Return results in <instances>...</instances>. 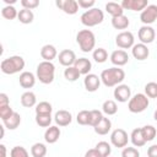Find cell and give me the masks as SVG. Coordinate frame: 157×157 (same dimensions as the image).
Returning a JSON list of instances; mask_svg holds the SVG:
<instances>
[{
	"label": "cell",
	"instance_id": "cell-46",
	"mask_svg": "<svg viewBox=\"0 0 157 157\" xmlns=\"http://www.w3.org/2000/svg\"><path fill=\"white\" fill-rule=\"evenodd\" d=\"M77 4H78V7L90 10V9H92L94 6L96 1L94 0H77Z\"/></svg>",
	"mask_w": 157,
	"mask_h": 157
},
{
	"label": "cell",
	"instance_id": "cell-49",
	"mask_svg": "<svg viewBox=\"0 0 157 157\" xmlns=\"http://www.w3.org/2000/svg\"><path fill=\"white\" fill-rule=\"evenodd\" d=\"M85 157H101V155L96 148H91L85 153Z\"/></svg>",
	"mask_w": 157,
	"mask_h": 157
},
{
	"label": "cell",
	"instance_id": "cell-39",
	"mask_svg": "<svg viewBox=\"0 0 157 157\" xmlns=\"http://www.w3.org/2000/svg\"><path fill=\"white\" fill-rule=\"evenodd\" d=\"M102 118H103V114H102L101 110H98V109H92V110H90V125H91V126L94 128V126L102 120Z\"/></svg>",
	"mask_w": 157,
	"mask_h": 157
},
{
	"label": "cell",
	"instance_id": "cell-17",
	"mask_svg": "<svg viewBox=\"0 0 157 157\" xmlns=\"http://www.w3.org/2000/svg\"><path fill=\"white\" fill-rule=\"evenodd\" d=\"M131 54L136 60H145L148 58L150 50L146 44L137 43V44H134V47L131 48Z\"/></svg>",
	"mask_w": 157,
	"mask_h": 157
},
{
	"label": "cell",
	"instance_id": "cell-13",
	"mask_svg": "<svg viewBox=\"0 0 157 157\" xmlns=\"http://www.w3.org/2000/svg\"><path fill=\"white\" fill-rule=\"evenodd\" d=\"M120 5L124 10L142 11L146 6H148V1L147 0H123Z\"/></svg>",
	"mask_w": 157,
	"mask_h": 157
},
{
	"label": "cell",
	"instance_id": "cell-40",
	"mask_svg": "<svg viewBox=\"0 0 157 157\" xmlns=\"http://www.w3.org/2000/svg\"><path fill=\"white\" fill-rule=\"evenodd\" d=\"M145 94L148 98H157V82H148L145 86Z\"/></svg>",
	"mask_w": 157,
	"mask_h": 157
},
{
	"label": "cell",
	"instance_id": "cell-6",
	"mask_svg": "<svg viewBox=\"0 0 157 157\" xmlns=\"http://www.w3.org/2000/svg\"><path fill=\"white\" fill-rule=\"evenodd\" d=\"M148 97L145 93H136L129 99L128 103V109L131 113H141L148 107Z\"/></svg>",
	"mask_w": 157,
	"mask_h": 157
},
{
	"label": "cell",
	"instance_id": "cell-19",
	"mask_svg": "<svg viewBox=\"0 0 157 157\" xmlns=\"http://www.w3.org/2000/svg\"><path fill=\"white\" fill-rule=\"evenodd\" d=\"M18 82L23 88H32L36 83V76L31 71H23L20 74Z\"/></svg>",
	"mask_w": 157,
	"mask_h": 157
},
{
	"label": "cell",
	"instance_id": "cell-43",
	"mask_svg": "<svg viewBox=\"0 0 157 157\" xmlns=\"http://www.w3.org/2000/svg\"><path fill=\"white\" fill-rule=\"evenodd\" d=\"M13 113H15V112H13V109L10 107V104H9V105H0V118H1L2 121L7 120Z\"/></svg>",
	"mask_w": 157,
	"mask_h": 157
},
{
	"label": "cell",
	"instance_id": "cell-18",
	"mask_svg": "<svg viewBox=\"0 0 157 157\" xmlns=\"http://www.w3.org/2000/svg\"><path fill=\"white\" fill-rule=\"evenodd\" d=\"M54 120H55L56 125H59V126H67L72 121V115H71V113L69 110L60 109V110H58L55 113Z\"/></svg>",
	"mask_w": 157,
	"mask_h": 157
},
{
	"label": "cell",
	"instance_id": "cell-9",
	"mask_svg": "<svg viewBox=\"0 0 157 157\" xmlns=\"http://www.w3.org/2000/svg\"><path fill=\"white\" fill-rule=\"evenodd\" d=\"M140 20L145 26H150L151 23H153L157 20V5L150 4L148 6H146L140 13Z\"/></svg>",
	"mask_w": 157,
	"mask_h": 157
},
{
	"label": "cell",
	"instance_id": "cell-29",
	"mask_svg": "<svg viewBox=\"0 0 157 157\" xmlns=\"http://www.w3.org/2000/svg\"><path fill=\"white\" fill-rule=\"evenodd\" d=\"M18 21L23 25H28V23H32L33 22V18H34V15L32 12V10H28V9H22L18 11V16H17Z\"/></svg>",
	"mask_w": 157,
	"mask_h": 157
},
{
	"label": "cell",
	"instance_id": "cell-27",
	"mask_svg": "<svg viewBox=\"0 0 157 157\" xmlns=\"http://www.w3.org/2000/svg\"><path fill=\"white\" fill-rule=\"evenodd\" d=\"M129 25H130V21H129V18L125 15L112 17V26L115 29H125V28L129 27Z\"/></svg>",
	"mask_w": 157,
	"mask_h": 157
},
{
	"label": "cell",
	"instance_id": "cell-31",
	"mask_svg": "<svg viewBox=\"0 0 157 157\" xmlns=\"http://www.w3.org/2000/svg\"><path fill=\"white\" fill-rule=\"evenodd\" d=\"M31 155L33 157H44L47 155V146L42 142H36L31 147Z\"/></svg>",
	"mask_w": 157,
	"mask_h": 157
},
{
	"label": "cell",
	"instance_id": "cell-2",
	"mask_svg": "<svg viewBox=\"0 0 157 157\" xmlns=\"http://www.w3.org/2000/svg\"><path fill=\"white\" fill-rule=\"evenodd\" d=\"M0 69L6 75H13L25 69V59L20 55H12L4 59L0 64Z\"/></svg>",
	"mask_w": 157,
	"mask_h": 157
},
{
	"label": "cell",
	"instance_id": "cell-35",
	"mask_svg": "<svg viewBox=\"0 0 157 157\" xmlns=\"http://www.w3.org/2000/svg\"><path fill=\"white\" fill-rule=\"evenodd\" d=\"M92 56H93V59H94L96 63L102 64V63H104L108 59V53H107V50L104 48H97V49L93 50Z\"/></svg>",
	"mask_w": 157,
	"mask_h": 157
},
{
	"label": "cell",
	"instance_id": "cell-4",
	"mask_svg": "<svg viewBox=\"0 0 157 157\" xmlns=\"http://www.w3.org/2000/svg\"><path fill=\"white\" fill-rule=\"evenodd\" d=\"M76 42L80 45V49L85 53L91 52L94 49L96 45V37L91 29H81L76 34Z\"/></svg>",
	"mask_w": 157,
	"mask_h": 157
},
{
	"label": "cell",
	"instance_id": "cell-44",
	"mask_svg": "<svg viewBox=\"0 0 157 157\" xmlns=\"http://www.w3.org/2000/svg\"><path fill=\"white\" fill-rule=\"evenodd\" d=\"M121 157H140V152L136 147H124L121 151Z\"/></svg>",
	"mask_w": 157,
	"mask_h": 157
},
{
	"label": "cell",
	"instance_id": "cell-20",
	"mask_svg": "<svg viewBox=\"0 0 157 157\" xmlns=\"http://www.w3.org/2000/svg\"><path fill=\"white\" fill-rule=\"evenodd\" d=\"M60 134H61V131H60L59 126H56V125L49 126V128H47V130L44 132V140L48 144H55L59 140Z\"/></svg>",
	"mask_w": 157,
	"mask_h": 157
},
{
	"label": "cell",
	"instance_id": "cell-33",
	"mask_svg": "<svg viewBox=\"0 0 157 157\" xmlns=\"http://www.w3.org/2000/svg\"><path fill=\"white\" fill-rule=\"evenodd\" d=\"M80 71L75 67V66H69V67H66L65 70H64V76H65V78L67 80V81H70V82H74V81H76L78 77H80Z\"/></svg>",
	"mask_w": 157,
	"mask_h": 157
},
{
	"label": "cell",
	"instance_id": "cell-51",
	"mask_svg": "<svg viewBox=\"0 0 157 157\" xmlns=\"http://www.w3.org/2000/svg\"><path fill=\"white\" fill-rule=\"evenodd\" d=\"M2 1H4V2H6V4H9V5H10V4L16 2V0H2Z\"/></svg>",
	"mask_w": 157,
	"mask_h": 157
},
{
	"label": "cell",
	"instance_id": "cell-21",
	"mask_svg": "<svg viewBox=\"0 0 157 157\" xmlns=\"http://www.w3.org/2000/svg\"><path fill=\"white\" fill-rule=\"evenodd\" d=\"M58 55V50L52 44H45L40 49V56L44 59V61H52Z\"/></svg>",
	"mask_w": 157,
	"mask_h": 157
},
{
	"label": "cell",
	"instance_id": "cell-38",
	"mask_svg": "<svg viewBox=\"0 0 157 157\" xmlns=\"http://www.w3.org/2000/svg\"><path fill=\"white\" fill-rule=\"evenodd\" d=\"M141 130H142V135H144L146 142L147 141H152L156 137L157 131H156V128L155 126H152V125H145V126L141 128Z\"/></svg>",
	"mask_w": 157,
	"mask_h": 157
},
{
	"label": "cell",
	"instance_id": "cell-41",
	"mask_svg": "<svg viewBox=\"0 0 157 157\" xmlns=\"http://www.w3.org/2000/svg\"><path fill=\"white\" fill-rule=\"evenodd\" d=\"M10 157H29V155L23 146H15L10 151Z\"/></svg>",
	"mask_w": 157,
	"mask_h": 157
},
{
	"label": "cell",
	"instance_id": "cell-52",
	"mask_svg": "<svg viewBox=\"0 0 157 157\" xmlns=\"http://www.w3.org/2000/svg\"><path fill=\"white\" fill-rule=\"evenodd\" d=\"M153 118H155V120L157 121V109L155 110V113H153Z\"/></svg>",
	"mask_w": 157,
	"mask_h": 157
},
{
	"label": "cell",
	"instance_id": "cell-36",
	"mask_svg": "<svg viewBox=\"0 0 157 157\" xmlns=\"http://www.w3.org/2000/svg\"><path fill=\"white\" fill-rule=\"evenodd\" d=\"M53 112V107L49 102H39L36 105V114H52Z\"/></svg>",
	"mask_w": 157,
	"mask_h": 157
},
{
	"label": "cell",
	"instance_id": "cell-24",
	"mask_svg": "<svg viewBox=\"0 0 157 157\" xmlns=\"http://www.w3.org/2000/svg\"><path fill=\"white\" fill-rule=\"evenodd\" d=\"M130 140H131V142H132V145H134L135 147H142V146L146 144V140H145V137H144V135H142L141 128H136V129H134V130L131 131V134H130Z\"/></svg>",
	"mask_w": 157,
	"mask_h": 157
},
{
	"label": "cell",
	"instance_id": "cell-25",
	"mask_svg": "<svg viewBox=\"0 0 157 157\" xmlns=\"http://www.w3.org/2000/svg\"><path fill=\"white\" fill-rule=\"evenodd\" d=\"M105 11L112 16V17H117L120 15H124V9L121 7L120 4L114 2V1H109L105 4Z\"/></svg>",
	"mask_w": 157,
	"mask_h": 157
},
{
	"label": "cell",
	"instance_id": "cell-42",
	"mask_svg": "<svg viewBox=\"0 0 157 157\" xmlns=\"http://www.w3.org/2000/svg\"><path fill=\"white\" fill-rule=\"evenodd\" d=\"M76 120L80 125H90V110H81L77 113Z\"/></svg>",
	"mask_w": 157,
	"mask_h": 157
},
{
	"label": "cell",
	"instance_id": "cell-5",
	"mask_svg": "<svg viewBox=\"0 0 157 157\" xmlns=\"http://www.w3.org/2000/svg\"><path fill=\"white\" fill-rule=\"evenodd\" d=\"M80 20H81V23L83 26H86V27H93V26L99 25L104 20V13H103V11L101 9L92 7V9L87 10V11H85L81 15Z\"/></svg>",
	"mask_w": 157,
	"mask_h": 157
},
{
	"label": "cell",
	"instance_id": "cell-28",
	"mask_svg": "<svg viewBox=\"0 0 157 157\" xmlns=\"http://www.w3.org/2000/svg\"><path fill=\"white\" fill-rule=\"evenodd\" d=\"M2 123H4V126L7 128L9 130H15V129H17L18 125L21 124V115H20L17 112H15L7 120H5V121H2Z\"/></svg>",
	"mask_w": 157,
	"mask_h": 157
},
{
	"label": "cell",
	"instance_id": "cell-30",
	"mask_svg": "<svg viewBox=\"0 0 157 157\" xmlns=\"http://www.w3.org/2000/svg\"><path fill=\"white\" fill-rule=\"evenodd\" d=\"M102 110L107 115H114L118 112V105H117V103L113 99H107V101L103 102Z\"/></svg>",
	"mask_w": 157,
	"mask_h": 157
},
{
	"label": "cell",
	"instance_id": "cell-3",
	"mask_svg": "<svg viewBox=\"0 0 157 157\" xmlns=\"http://www.w3.org/2000/svg\"><path fill=\"white\" fill-rule=\"evenodd\" d=\"M54 74H55V66L52 61H42L37 66V78L44 83L49 85L54 81Z\"/></svg>",
	"mask_w": 157,
	"mask_h": 157
},
{
	"label": "cell",
	"instance_id": "cell-1",
	"mask_svg": "<svg viewBox=\"0 0 157 157\" xmlns=\"http://www.w3.org/2000/svg\"><path fill=\"white\" fill-rule=\"evenodd\" d=\"M101 81L105 87H114L120 85L125 78V71L118 66L105 69L101 72Z\"/></svg>",
	"mask_w": 157,
	"mask_h": 157
},
{
	"label": "cell",
	"instance_id": "cell-12",
	"mask_svg": "<svg viewBox=\"0 0 157 157\" xmlns=\"http://www.w3.org/2000/svg\"><path fill=\"white\" fill-rule=\"evenodd\" d=\"M58 59H59V63L63 66H66V67L74 66L75 61L77 60L76 54L71 49H64V50H61L59 53V55H58Z\"/></svg>",
	"mask_w": 157,
	"mask_h": 157
},
{
	"label": "cell",
	"instance_id": "cell-7",
	"mask_svg": "<svg viewBox=\"0 0 157 157\" xmlns=\"http://www.w3.org/2000/svg\"><path fill=\"white\" fill-rule=\"evenodd\" d=\"M128 141H129V136H128V132L124 129L118 128V129L113 130V132L110 134V142H112L113 146H115L118 148L126 147Z\"/></svg>",
	"mask_w": 157,
	"mask_h": 157
},
{
	"label": "cell",
	"instance_id": "cell-10",
	"mask_svg": "<svg viewBox=\"0 0 157 157\" xmlns=\"http://www.w3.org/2000/svg\"><path fill=\"white\" fill-rule=\"evenodd\" d=\"M137 37L140 39V42L142 44H150L155 40V37H156V32L153 29V27L151 26H142L140 27L139 29V33H137Z\"/></svg>",
	"mask_w": 157,
	"mask_h": 157
},
{
	"label": "cell",
	"instance_id": "cell-50",
	"mask_svg": "<svg viewBox=\"0 0 157 157\" xmlns=\"http://www.w3.org/2000/svg\"><path fill=\"white\" fill-rule=\"evenodd\" d=\"M0 150H1V157H6V146L4 144L0 145Z\"/></svg>",
	"mask_w": 157,
	"mask_h": 157
},
{
	"label": "cell",
	"instance_id": "cell-26",
	"mask_svg": "<svg viewBox=\"0 0 157 157\" xmlns=\"http://www.w3.org/2000/svg\"><path fill=\"white\" fill-rule=\"evenodd\" d=\"M37 103V98H36V94L32 92V91H26L25 93H22L21 96V104L26 108H31V107H34Z\"/></svg>",
	"mask_w": 157,
	"mask_h": 157
},
{
	"label": "cell",
	"instance_id": "cell-45",
	"mask_svg": "<svg viewBox=\"0 0 157 157\" xmlns=\"http://www.w3.org/2000/svg\"><path fill=\"white\" fill-rule=\"evenodd\" d=\"M21 5L23 6V9L32 10L39 5V1L38 0H21Z\"/></svg>",
	"mask_w": 157,
	"mask_h": 157
},
{
	"label": "cell",
	"instance_id": "cell-48",
	"mask_svg": "<svg viewBox=\"0 0 157 157\" xmlns=\"http://www.w3.org/2000/svg\"><path fill=\"white\" fill-rule=\"evenodd\" d=\"M10 99L6 93H0V105H9Z\"/></svg>",
	"mask_w": 157,
	"mask_h": 157
},
{
	"label": "cell",
	"instance_id": "cell-15",
	"mask_svg": "<svg viewBox=\"0 0 157 157\" xmlns=\"http://www.w3.org/2000/svg\"><path fill=\"white\" fill-rule=\"evenodd\" d=\"M83 85L88 92H96L101 86V77L96 74H88L83 78Z\"/></svg>",
	"mask_w": 157,
	"mask_h": 157
},
{
	"label": "cell",
	"instance_id": "cell-8",
	"mask_svg": "<svg viewBox=\"0 0 157 157\" xmlns=\"http://www.w3.org/2000/svg\"><path fill=\"white\" fill-rule=\"evenodd\" d=\"M134 42H135V38H134V34L130 31H123V32L118 33L117 37H115L117 45L119 48H121L123 50L132 48L134 47Z\"/></svg>",
	"mask_w": 157,
	"mask_h": 157
},
{
	"label": "cell",
	"instance_id": "cell-16",
	"mask_svg": "<svg viewBox=\"0 0 157 157\" xmlns=\"http://www.w3.org/2000/svg\"><path fill=\"white\" fill-rule=\"evenodd\" d=\"M110 61L113 65L115 66H123L125 65L128 61H129V55L125 50L123 49H118V50H114L112 54H110Z\"/></svg>",
	"mask_w": 157,
	"mask_h": 157
},
{
	"label": "cell",
	"instance_id": "cell-23",
	"mask_svg": "<svg viewBox=\"0 0 157 157\" xmlns=\"http://www.w3.org/2000/svg\"><path fill=\"white\" fill-rule=\"evenodd\" d=\"M110 129H112V121L109 118L105 117H103L102 120L94 126V131L98 135H107L110 131Z\"/></svg>",
	"mask_w": 157,
	"mask_h": 157
},
{
	"label": "cell",
	"instance_id": "cell-47",
	"mask_svg": "<svg viewBox=\"0 0 157 157\" xmlns=\"http://www.w3.org/2000/svg\"><path fill=\"white\" fill-rule=\"evenodd\" d=\"M147 156L148 157H157V145H152L147 148Z\"/></svg>",
	"mask_w": 157,
	"mask_h": 157
},
{
	"label": "cell",
	"instance_id": "cell-37",
	"mask_svg": "<svg viewBox=\"0 0 157 157\" xmlns=\"http://www.w3.org/2000/svg\"><path fill=\"white\" fill-rule=\"evenodd\" d=\"M36 123L42 128H49L52 123V114H36Z\"/></svg>",
	"mask_w": 157,
	"mask_h": 157
},
{
	"label": "cell",
	"instance_id": "cell-14",
	"mask_svg": "<svg viewBox=\"0 0 157 157\" xmlns=\"http://www.w3.org/2000/svg\"><path fill=\"white\" fill-rule=\"evenodd\" d=\"M55 4L67 15H75L78 11V4L76 0H58Z\"/></svg>",
	"mask_w": 157,
	"mask_h": 157
},
{
	"label": "cell",
	"instance_id": "cell-22",
	"mask_svg": "<svg viewBox=\"0 0 157 157\" xmlns=\"http://www.w3.org/2000/svg\"><path fill=\"white\" fill-rule=\"evenodd\" d=\"M74 66L80 71L81 75H85V76L88 75L90 71H91V69H92V64H91V61L87 58H78L75 61Z\"/></svg>",
	"mask_w": 157,
	"mask_h": 157
},
{
	"label": "cell",
	"instance_id": "cell-32",
	"mask_svg": "<svg viewBox=\"0 0 157 157\" xmlns=\"http://www.w3.org/2000/svg\"><path fill=\"white\" fill-rule=\"evenodd\" d=\"M1 16L6 20H13L18 16V11L12 6V5H6L1 10Z\"/></svg>",
	"mask_w": 157,
	"mask_h": 157
},
{
	"label": "cell",
	"instance_id": "cell-11",
	"mask_svg": "<svg viewBox=\"0 0 157 157\" xmlns=\"http://www.w3.org/2000/svg\"><path fill=\"white\" fill-rule=\"evenodd\" d=\"M113 94H114V98H115L118 102L125 103V102H128V101L131 98V90H130V87H129L128 85L120 83V85H118V86L114 88Z\"/></svg>",
	"mask_w": 157,
	"mask_h": 157
},
{
	"label": "cell",
	"instance_id": "cell-34",
	"mask_svg": "<svg viewBox=\"0 0 157 157\" xmlns=\"http://www.w3.org/2000/svg\"><path fill=\"white\" fill-rule=\"evenodd\" d=\"M94 148L99 152L101 157H109V155H110V152H112V147H110V145H109L107 141H99V142L96 145Z\"/></svg>",
	"mask_w": 157,
	"mask_h": 157
}]
</instances>
